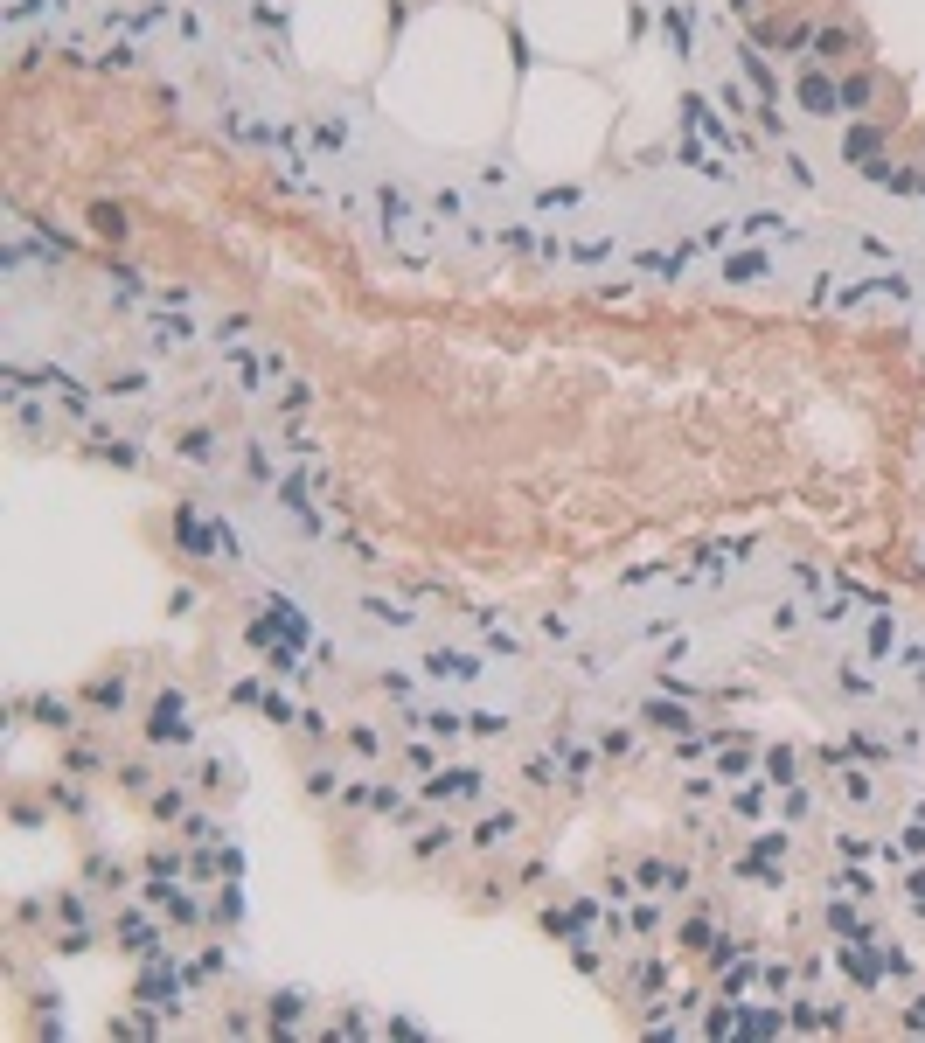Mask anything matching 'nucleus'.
I'll return each mask as SVG.
<instances>
[{
  "label": "nucleus",
  "instance_id": "f257e3e1",
  "mask_svg": "<svg viewBox=\"0 0 925 1043\" xmlns=\"http://www.w3.org/2000/svg\"><path fill=\"white\" fill-rule=\"evenodd\" d=\"M376 209H383V237H390L404 258H425V223H418L411 195H404V188H376Z\"/></svg>",
  "mask_w": 925,
  "mask_h": 1043
},
{
  "label": "nucleus",
  "instance_id": "f03ea898",
  "mask_svg": "<svg viewBox=\"0 0 925 1043\" xmlns=\"http://www.w3.org/2000/svg\"><path fill=\"white\" fill-rule=\"evenodd\" d=\"M682 133H696V140H717L724 153H738V140H731V119H717V112H710V98H696V91L682 98Z\"/></svg>",
  "mask_w": 925,
  "mask_h": 1043
},
{
  "label": "nucleus",
  "instance_id": "7ed1b4c3",
  "mask_svg": "<svg viewBox=\"0 0 925 1043\" xmlns=\"http://www.w3.org/2000/svg\"><path fill=\"white\" fill-rule=\"evenodd\" d=\"M286 376V355L279 348H251V355H237V383L251 390V397H265V383H279Z\"/></svg>",
  "mask_w": 925,
  "mask_h": 1043
},
{
  "label": "nucleus",
  "instance_id": "20e7f679",
  "mask_svg": "<svg viewBox=\"0 0 925 1043\" xmlns=\"http://www.w3.org/2000/svg\"><path fill=\"white\" fill-rule=\"evenodd\" d=\"M35 383H42V390H49V397H56L63 411H77V418L91 411V390H84V383H77L70 369H35Z\"/></svg>",
  "mask_w": 925,
  "mask_h": 1043
},
{
  "label": "nucleus",
  "instance_id": "39448f33",
  "mask_svg": "<svg viewBox=\"0 0 925 1043\" xmlns=\"http://www.w3.org/2000/svg\"><path fill=\"white\" fill-rule=\"evenodd\" d=\"M279 501H286V515H293L300 529H320V508H313V480L307 473H286V480H279Z\"/></svg>",
  "mask_w": 925,
  "mask_h": 1043
},
{
  "label": "nucleus",
  "instance_id": "423d86ee",
  "mask_svg": "<svg viewBox=\"0 0 925 1043\" xmlns=\"http://www.w3.org/2000/svg\"><path fill=\"white\" fill-rule=\"evenodd\" d=\"M147 738H154V745H188V724H181V696H174V689L154 703V724H147Z\"/></svg>",
  "mask_w": 925,
  "mask_h": 1043
},
{
  "label": "nucleus",
  "instance_id": "0eeeda50",
  "mask_svg": "<svg viewBox=\"0 0 925 1043\" xmlns=\"http://www.w3.org/2000/svg\"><path fill=\"white\" fill-rule=\"evenodd\" d=\"M800 105H807V112H828V119H835V112H842V84H835L828 70H807V77H800Z\"/></svg>",
  "mask_w": 925,
  "mask_h": 1043
},
{
  "label": "nucleus",
  "instance_id": "6e6552de",
  "mask_svg": "<svg viewBox=\"0 0 925 1043\" xmlns=\"http://www.w3.org/2000/svg\"><path fill=\"white\" fill-rule=\"evenodd\" d=\"M425 675H432V682H473V675H480V661H473V654H453V647H439V654H425Z\"/></svg>",
  "mask_w": 925,
  "mask_h": 1043
},
{
  "label": "nucleus",
  "instance_id": "1a4fd4ad",
  "mask_svg": "<svg viewBox=\"0 0 925 1043\" xmlns=\"http://www.w3.org/2000/svg\"><path fill=\"white\" fill-rule=\"evenodd\" d=\"M425 793H432V800H480V772H473V765H453V772H439Z\"/></svg>",
  "mask_w": 925,
  "mask_h": 1043
},
{
  "label": "nucleus",
  "instance_id": "9d476101",
  "mask_svg": "<svg viewBox=\"0 0 925 1043\" xmlns=\"http://www.w3.org/2000/svg\"><path fill=\"white\" fill-rule=\"evenodd\" d=\"M265 612H272V626H279V633H286V640H293V647H300V640H307V612H300V605H293V598H265Z\"/></svg>",
  "mask_w": 925,
  "mask_h": 1043
},
{
  "label": "nucleus",
  "instance_id": "9b49d317",
  "mask_svg": "<svg viewBox=\"0 0 925 1043\" xmlns=\"http://www.w3.org/2000/svg\"><path fill=\"white\" fill-rule=\"evenodd\" d=\"M766 272H772V265L759 258V251H731V258H724V279H731V286H759Z\"/></svg>",
  "mask_w": 925,
  "mask_h": 1043
},
{
  "label": "nucleus",
  "instance_id": "f8f14e48",
  "mask_svg": "<svg viewBox=\"0 0 925 1043\" xmlns=\"http://www.w3.org/2000/svg\"><path fill=\"white\" fill-rule=\"evenodd\" d=\"M682 160H689L696 174H710V181H731V167H724V153H710V147H703V140H696V133L682 140Z\"/></svg>",
  "mask_w": 925,
  "mask_h": 1043
},
{
  "label": "nucleus",
  "instance_id": "ddd939ff",
  "mask_svg": "<svg viewBox=\"0 0 925 1043\" xmlns=\"http://www.w3.org/2000/svg\"><path fill=\"white\" fill-rule=\"evenodd\" d=\"M849 42H856L849 28H814V42H807V49H814V63H842V56H849Z\"/></svg>",
  "mask_w": 925,
  "mask_h": 1043
},
{
  "label": "nucleus",
  "instance_id": "4468645a",
  "mask_svg": "<svg viewBox=\"0 0 925 1043\" xmlns=\"http://www.w3.org/2000/svg\"><path fill=\"white\" fill-rule=\"evenodd\" d=\"M188 334H195V327H188L181 313H154V334H147V341H154V348H188Z\"/></svg>",
  "mask_w": 925,
  "mask_h": 1043
},
{
  "label": "nucleus",
  "instance_id": "2eb2a0df",
  "mask_svg": "<svg viewBox=\"0 0 925 1043\" xmlns=\"http://www.w3.org/2000/svg\"><path fill=\"white\" fill-rule=\"evenodd\" d=\"M842 153H849V160H856V167H870V160H877V153H884V133H877V126H856V133H849V140H842Z\"/></svg>",
  "mask_w": 925,
  "mask_h": 1043
},
{
  "label": "nucleus",
  "instance_id": "dca6fc26",
  "mask_svg": "<svg viewBox=\"0 0 925 1043\" xmlns=\"http://www.w3.org/2000/svg\"><path fill=\"white\" fill-rule=\"evenodd\" d=\"M738 56H745V77H752V91H759V98H766V105H779V84H772L766 56H759V49H738Z\"/></svg>",
  "mask_w": 925,
  "mask_h": 1043
},
{
  "label": "nucleus",
  "instance_id": "f3484780",
  "mask_svg": "<svg viewBox=\"0 0 925 1043\" xmlns=\"http://www.w3.org/2000/svg\"><path fill=\"white\" fill-rule=\"evenodd\" d=\"M661 35H668V49H675V56H689V14H682L675 0L661 7Z\"/></svg>",
  "mask_w": 925,
  "mask_h": 1043
},
{
  "label": "nucleus",
  "instance_id": "a211bd4d",
  "mask_svg": "<svg viewBox=\"0 0 925 1043\" xmlns=\"http://www.w3.org/2000/svg\"><path fill=\"white\" fill-rule=\"evenodd\" d=\"M738 230H745V237H779V244L793 237V223H786V216H772V209H759V216H745Z\"/></svg>",
  "mask_w": 925,
  "mask_h": 1043
},
{
  "label": "nucleus",
  "instance_id": "6ab92c4d",
  "mask_svg": "<svg viewBox=\"0 0 925 1043\" xmlns=\"http://www.w3.org/2000/svg\"><path fill=\"white\" fill-rule=\"evenodd\" d=\"M835 84H842V112H863L877 98V77H835Z\"/></svg>",
  "mask_w": 925,
  "mask_h": 1043
},
{
  "label": "nucleus",
  "instance_id": "aec40b11",
  "mask_svg": "<svg viewBox=\"0 0 925 1043\" xmlns=\"http://www.w3.org/2000/svg\"><path fill=\"white\" fill-rule=\"evenodd\" d=\"M508 835H515V814H487V821L473 828V842H480V849H501Z\"/></svg>",
  "mask_w": 925,
  "mask_h": 1043
},
{
  "label": "nucleus",
  "instance_id": "412c9836",
  "mask_svg": "<svg viewBox=\"0 0 925 1043\" xmlns=\"http://www.w3.org/2000/svg\"><path fill=\"white\" fill-rule=\"evenodd\" d=\"M647 724H661V731H689V710H682V703H661V696H654V703H647Z\"/></svg>",
  "mask_w": 925,
  "mask_h": 1043
},
{
  "label": "nucleus",
  "instance_id": "4be33fe9",
  "mask_svg": "<svg viewBox=\"0 0 925 1043\" xmlns=\"http://www.w3.org/2000/svg\"><path fill=\"white\" fill-rule=\"evenodd\" d=\"M640 272H654V279H675V272H682V251H640Z\"/></svg>",
  "mask_w": 925,
  "mask_h": 1043
},
{
  "label": "nucleus",
  "instance_id": "5701e85b",
  "mask_svg": "<svg viewBox=\"0 0 925 1043\" xmlns=\"http://www.w3.org/2000/svg\"><path fill=\"white\" fill-rule=\"evenodd\" d=\"M418 724H425L432 738H460L466 731V717H453V710H432V717H418Z\"/></svg>",
  "mask_w": 925,
  "mask_h": 1043
},
{
  "label": "nucleus",
  "instance_id": "b1692460",
  "mask_svg": "<svg viewBox=\"0 0 925 1043\" xmlns=\"http://www.w3.org/2000/svg\"><path fill=\"white\" fill-rule=\"evenodd\" d=\"M181 459L209 466V459H216V439H209V432H188V439H181Z\"/></svg>",
  "mask_w": 925,
  "mask_h": 1043
},
{
  "label": "nucleus",
  "instance_id": "393cba45",
  "mask_svg": "<svg viewBox=\"0 0 925 1043\" xmlns=\"http://www.w3.org/2000/svg\"><path fill=\"white\" fill-rule=\"evenodd\" d=\"M766 779H772V786H793V751H786V745L766 751Z\"/></svg>",
  "mask_w": 925,
  "mask_h": 1043
},
{
  "label": "nucleus",
  "instance_id": "a878e982",
  "mask_svg": "<svg viewBox=\"0 0 925 1043\" xmlns=\"http://www.w3.org/2000/svg\"><path fill=\"white\" fill-rule=\"evenodd\" d=\"M91 223H98V237H126V230H133L126 209H91Z\"/></svg>",
  "mask_w": 925,
  "mask_h": 1043
},
{
  "label": "nucleus",
  "instance_id": "bb28decb",
  "mask_svg": "<svg viewBox=\"0 0 925 1043\" xmlns=\"http://www.w3.org/2000/svg\"><path fill=\"white\" fill-rule=\"evenodd\" d=\"M35 14H63V0H14L7 21H35Z\"/></svg>",
  "mask_w": 925,
  "mask_h": 1043
},
{
  "label": "nucleus",
  "instance_id": "cd10ccee",
  "mask_svg": "<svg viewBox=\"0 0 925 1043\" xmlns=\"http://www.w3.org/2000/svg\"><path fill=\"white\" fill-rule=\"evenodd\" d=\"M300 1009H307V995H272V1023H300Z\"/></svg>",
  "mask_w": 925,
  "mask_h": 1043
},
{
  "label": "nucleus",
  "instance_id": "c85d7f7f",
  "mask_svg": "<svg viewBox=\"0 0 925 1043\" xmlns=\"http://www.w3.org/2000/svg\"><path fill=\"white\" fill-rule=\"evenodd\" d=\"M244 334H251V320H244V313H230V320H216V341H230V348H237Z\"/></svg>",
  "mask_w": 925,
  "mask_h": 1043
},
{
  "label": "nucleus",
  "instance_id": "c756f323",
  "mask_svg": "<svg viewBox=\"0 0 925 1043\" xmlns=\"http://www.w3.org/2000/svg\"><path fill=\"white\" fill-rule=\"evenodd\" d=\"M369 612H376L383 626H411V612H404V605H390V598H369Z\"/></svg>",
  "mask_w": 925,
  "mask_h": 1043
},
{
  "label": "nucleus",
  "instance_id": "7c9ffc66",
  "mask_svg": "<svg viewBox=\"0 0 925 1043\" xmlns=\"http://www.w3.org/2000/svg\"><path fill=\"white\" fill-rule=\"evenodd\" d=\"M91 703H98V710H119V703H126V682H98Z\"/></svg>",
  "mask_w": 925,
  "mask_h": 1043
},
{
  "label": "nucleus",
  "instance_id": "2f4dec72",
  "mask_svg": "<svg viewBox=\"0 0 925 1043\" xmlns=\"http://www.w3.org/2000/svg\"><path fill=\"white\" fill-rule=\"evenodd\" d=\"M112 293H119V299H140L147 286H140V272H126V265H119V272H112Z\"/></svg>",
  "mask_w": 925,
  "mask_h": 1043
},
{
  "label": "nucleus",
  "instance_id": "473e14b6",
  "mask_svg": "<svg viewBox=\"0 0 925 1043\" xmlns=\"http://www.w3.org/2000/svg\"><path fill=\"white\" fill-rule=\"evenodd\" d=\"M891 640H898V626H891V619H877V626H870V654H891Z\"/></svg>",
  "mask_w": 925,
  "mask_h": 1043
},
{
  "label": "nucleus",
  "instance_id": "72a5a7b5",
  "mask_svg": "<svg viewBox=\"0 0 925 1043\" xmlns=\"http://www.w3.org/2000/svg\"><path fill=\"white\" fill-rule=\"evenodd\" d=\"M466 731H480V738H501V731H508V717H494V710H487V717H466Z\"/></svg>",
  "mask_w": 925,
  "mask_h": 1043
},
{
  "label": "nucleus",
  "instance_id": "f704fd0d",
  "mask_svg": "<svg viewBox=\"0 0 925 1043\" xmlns=\"http://www.w3.org/2000/svg\"><path fill=\"white\" fill-rule=\"evenodd\" d=\"M98 452H105V459H119V466H140V452L126 446V439H105V446H98Z\"/></svg>",
  "mask_w": 925,
  "mask_h": 1043
},
{
  "label": "nucleus",
  "instance_id": "c9c22d12",
  "mask_svg": "<svg viewBox=\"0 0 925 1043\" xmlns=\"http://www.w3.org/2000/svg\"><path fill=\"white\" fill-rule=\"evenodd\" d=\"M842 793L849 800H870V772H842Z\"/></svg>",
  "mask_w": 925,
  "mask_h": 1043
},
{
  "label": "nucleus",
  "instance_id": "e433bc0d",
  "mask_svg": "<svg viewBox=\"0 0 925 1043\" xmlns=\"http://www.w3.org/2000/svg\"><path fill=\"white\" fill-rule=\"evenodd\" d=\"M828 925H835V932H863V925H856V911H849V904H828Z\"/></svg>",
  "mask_w": 925,
  "mask_h": 1043
},
{
  "label": "nucleus",
  "instance_id": "4c0bfd02",
  "mask_svg": "<svg viewBox=\"0 0 925 1043\" xmlns=\"http://www.w3.org/2000/svg\"><path fill=\"white\" fill-rule=\"evenodd\" d=\"M912 1023H925V995H919V1009H912Z\"/></svg>",
  "mask_w": 925,
  "mask_h": 1043
}]
</instances>
